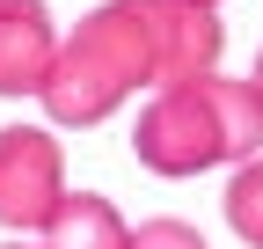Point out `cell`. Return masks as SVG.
Returning a JSON list of instances; mask_svg holds the SVG:
<instances>
[{"mask_svg":"<svg viewBox=\"0 0 263 249\" xmlns=\"http://www.w3.org/2000/svg\"><path fill=\"white\" fill-rule=\"evenodd\" d=\"M219 8L190 0H103L73 37H59V59L44 74L51 124H103L139 88H183L219 74Z\"/></svg>","mask_w":263,"mask_h":249,"instance_id":"6da1fadb","label":"cell"},{"mask_svg":"<svg viewBox=\"0 0 263 249\" xmlns=\"http://www.w3.org/2000/svg\"><path fill=\"white\" fill-rule=\"evenodd\" d=\"M263 147V103L249 81H183V88H154V103L139 110L132 154L154 176H205L219 162H256Z\"/></svg>","mask_w":263,"mask_h":249,"instance_id":"7a4b0ae2","label":"cell"},{"mask_svg":"<svg viewBox=\"0 0 263 249\" xmlns=\"http://www.w3.org/2000/svg\"><path fill=\"white\" fill-rule=\"evenodd\" d=\"M66 198V154L44 124H0V227H44Z\"/></svg>","mask_w":263,"mask_h":249,"instance_id":"3957f363","label":"cell"},{"mask_svg":"<svg viewBox=\"0 0 263 249\" xmlns=\"http://www.w3.org/2000/svg\"><path fill=\"white\" fill-rule=\"evenodd\" d=\"M59 59V29L44 0H0V96H37Z\"/></svg>","mask_w":263,"mask_h":249,"instance_id":"277c9868","label":"cell"},{"mask_svg":"<svg viewBox=\"0 0 263 249\" xmlns=\"http://www.w3.org/2000/svg\"><path fill=\"white\" fill-rule=\"evenodd\" d=\"M37 235H44V249H124L132 242V227L117 220V205L95 198V191H66L59 212H51Z\"/></svg>","mask_w":263,"mask_h":249,"instance_id":"5b68a950","label":"cell"},{"mask_svg":"<svg viewBox=\"0 0 263 249\" xmlns=\"http://www.w3.org/2000/svg\"><path fill=\"white\" fill-rule=\"evenodd\" d=\"M227 227H234L249 249H263V154L241 162L234 183H227Z\"/></svg>","mask_w":263,"mask_h":249,"instance_id":"8992f818","label":"cell"},{"mask_svg":"<svg viewBox=\"0 0 263 249\" xmlns=\"http://www.w3.org/2000/svg\"><path fill=\"white\" fill-rule=\"evenodd\" d=\"M124 249H205V235L190 220H146V227H132Z\"/></svg>","mask_w":263,"mask_h":249,"instance_id":"52a82bcc","label":"cell"},{"mask_svg":"<svg viewBox=\"0 0 263 249\" xmlns=\"http://www.w3.org/2000/svg\"><path fill=\"white\" fill-rule=\"evenodd\" d=\"M249 88H256V103H263V51H256V74H249Z\"/></svg>","mask_w":263,"mask_h":249,"instance_id":"ba28073f","label":"cell"},{"mask_svg":"<svg viewBox=\"0 0 263 249\" xmlns=\"http://www.w3.org/2000/svg\"><path fill=\"white\" fill-rule=\"evenodd\" d=\"M190 8H219V0H190Z\"/></svg>","mask_w":263,"mask_h":249,"instance_id":"9c48e42d","label":"cell"},{"mask_svg":"<svg viewBox=\"0 0 263 249\" xmlns=\"http://www.w3.org/2000/svg\"><path fill=\"white\" fill-rule=\"evenodd\" d=\"M0 249H29V242H0Z\"/></svg>","mask_w":263,"mask_h":249,"instance_id":"30bf717a","label":"cell"}]
</instances>
